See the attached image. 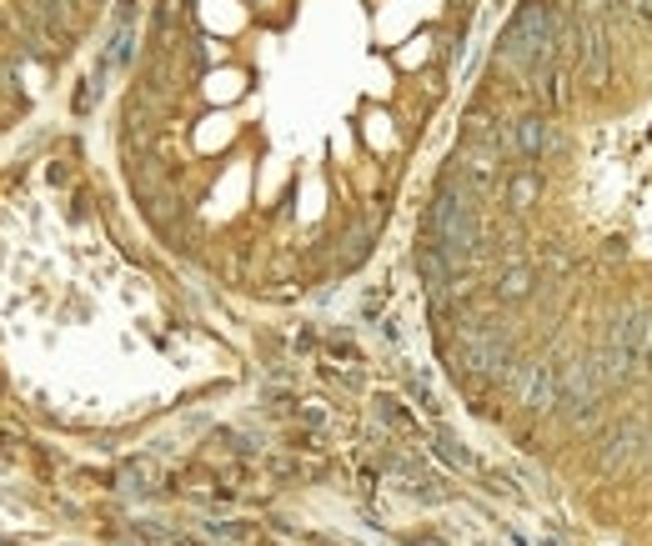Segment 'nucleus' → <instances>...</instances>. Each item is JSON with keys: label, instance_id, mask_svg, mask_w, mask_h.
I'll use <instances>...</instances> for the list:
<instances>
[{"label": "nucleus", "instance_id": "nucleus-1", "mask_svg": "<svg viewBox=\"0 0 652 546\" xmlns=\"http://www.w3.org/2000/svg\"><path fill=\"white\" fill-rule=\"evenodd\" d=\"M567 51V26H562V11H557V0H522L517 16L502 26L497 36V61L522 81H542L547 71H557Z\"/></svg>", "mask_w": 652, "mask_h": 546}, {"label": "nucleus", "instance_id": "nucleus-2", "mask_svg": "<svg viewBox=\"0 0 652 546\" xmlns=\"http://www.w3.org/2000/svg\"><path fill=\"white\" fill-rule=\"evenodd\" d=\"M422 241H432L457 271L472 266L482 256V211H477V196L447 171L432 206H427V221H422Z\"/></svg>", "mask_w": 652, "mask_h": 546}, {"label": "nucleus", "instance_id": "nucleus-3", "mask_svg": "<svg viewBox=\"0 0 652 546\" xmlns=\"http://www.w3.org/2000/svg\"><path fill=\"white\" fill-rule=\"evenodd\" d=\"M457 361L467 376H487V381L507 386V376L517 366V341L492 316H462L457 321Z\"/></svg>", "mask_w": 652, "mask_h": 546}, {"label": "nucleus", "instance_id": "nucleus-4", "mask_svg": "<svg viewBox=\"0 0 652 546\" xmlns=\"http://www.w3.org/2000/svg\"><path fill=\"white\" fill-rule=\"evenodd\" d=\"M512 396L527 406V411H552L562 406V376L547 366V361H517L512 376H507Z\"/></svg>", "mask_w": 652, "mask_h": 546}, {"label": "nucleus", "instance_id": "nucleus-5", "mask_svg": "<svg viewBox=\"0 0 652 546\" xmlns=\"http://www.w3.org/2000/svg\"><path fill=\"white\" fill-rule=\"evenodd\" d=\"M452 176L472 191V196H487L497 191V176H502V156L477 146V141H462V151L452 156Z\"/></svg>", "mask_w": 652, "mask_h": 546}, {"label": "nucleus", "instance_id": "nucleus-6", "mask_svg": "<svg viewBox=\"0 0 652 546\" xmlns=\"http://www.w3.org/2000/svg\"><path fill=\"white\" fill-rule=\"evenodd\" d=\"M647 456H652V431H647L642 421H622V426H612L607 441H602V466H607V471L637 466V461H647Z\"/></svg>", "mask_w": 652, "mask_h": 546}, {"label": "nucleus", "instance_id": "nucleus-7", "mask_svg": "<svg viewBox=\"0 0 652 546\" xmlns=\"http://www.w3.org/2000/svg\"><path fill=\"white\" fill-rule=\"evenodd\" d=\"M512 151H517V161H542V156H562L567 141H562V136L552 131V121L537 111V116L512 121Z\"/></svg>", "mask_w": 652, "mask_h": 546}, {"label": "nucleus", "instance_id": "nucleus-8", "mask_svg": "<svg viewBox=\"0 0 652 546\" xmlns=\"http://www.w3.org/2000/svg\"><path fill=\"white\" fill-rule=\"evenodd\" d=\"M607 346H617V351H627L637 366L652 356V306H632V311H622L617 321H612V331H607Z\"/></svg>", "mask_w": 652, "mask_h": 546}, {"label": "nucleus", "instance_id": "nucleus-9", "mask_svg": "<svg viewBox=\"0 0 652 546\" xmlns=\"http://www.w3.org/2000/svg\"><path fill=\"white\" fill-rule=\"evenodd\" d=\"M417 276H422V286H427V296H437V291H447L452 281H457V266L432 246V241H422L417 246Z\"/></svg>", "mask_w": 652, "mask_h": 546}, {"label": "nucleus", "instance_id": "nucleus-10", "mask_svg": "<svg viewBox=\"0 0 652 546\" xmlns=\"http://www.w3.org/2000/svg\"><path fill=\"white\" fill-rule=\"evenodd\" d=\"M532 286H537V271H532L527 261H512V266L497 276V286H492V291H497V301H502V306H517V301H527V296H532Z\"/></svg>", "mask_w": 652, "mask_h": 546}, {"label": "nucleus", "instance_id": "nucleus-11", "mask_svg": "<svg viewBox=\"0 0 652 546\" xmlns=\"http://www.w3.org/2000/svg\"><path fill=\"white\" fill-rule=\"evenodd\" d=\"M537 196H542V181H537V171H517V176L507 181V206H512V211H527Z\"/></svg>", "mask_w": 652, "mask_h": 546}, {"label": "nucleus", "instance_id": "nucleus-12", "mask_svg": "<svg viewBox=\"0 0 652 546\" xmlns=\"http://www.w3.org/2000/svg\"><path fill=\"white\" fill-rule=\"evenodd\" d=\"M432 441H437V456H442L447 466H472V456H467V451L457 446V436H452V431H437Z\"/></svg>", "mask_w": 652, "mask_h": 546}, {"label": "nucleus", "instance_id": "nucleus-13", "mask_svg": "<svg viewBox=\"0 0 652 546\" xmlns=\"http://www.w3.org/2000/svg\"><path fill=\"white\" fill-rule=\"evenodd\" d=\"M607 6V21L612 16H627V21H642V0H602Z\"/></svg>", "mask_w": 652, "mask_h": 546}, {"label": "nucleus", "instance_id": "nucleus-14", "mask_svg": "<svg viewBox=\"0 0 652 546\" xmlns=\"http://www.w3.org/2000/svg\"><path fill=\"white\" fill-rule=\"evenodd\" d=\"M166 546H201V541H191V536H161Z\"/></svg>", "mask_w": 652, "mask_h": 546}, {"label": "nucleus", "instance_id": "nucleus-15", "mask_svg": "<svg viewBox=\"0 0 652 546\" xmlns=\"http://www.w3.org/2000/svg\"><path fill=\"white\" fill-rule=\"evenodd\" d=\"M642 21H652V0H642Z\"/></svg>", "mask_w": 652, "mask_h": 546}]
</instances>
